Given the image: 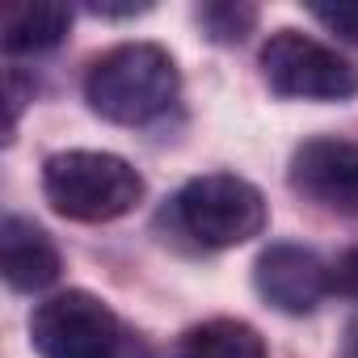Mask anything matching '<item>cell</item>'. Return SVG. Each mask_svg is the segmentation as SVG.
<instances>
[{
	"label": "cell",
	"instance_id": "ba28073f",
	"mask_svg": "<svg viewBox=\"0 0 358 358\" xmlns=\"http://www.w3.org/2000/svg\"><path fill=\"white\" fill-rule=\"evenodd\" d=\"M55 241L26 215H5L0 224V274L13 291H43L59 278Z\"/></svg>",
	"mask_w": 358,
	"mask_h": 358
},
{
	"label": "cell",
	"instance_id": "30bf717a",
	"mask_svg": "<svg viewBox=\"0 0 358 358\" xmlns=\"http://www.w3.org/2000/svg\"><path fill=\"white\" fill-rule=\"evenodd\" d=\"M177 358H266V337L232 316L203 320L177 341Z\"/></svg>",
	"mask_w": 358,
	"mask_h": 358
},
{
	"label": "cell",
	"instance_id": "7a4b0ae2",
	"mask_svg": "<svg viewBox=\"0 0 358 358\" xmlns=\"http://www.w3.org/2000/svg\"><path fill=\"white\" fill-rule=\"evenodd\" d=\"M43 194L55 215L76 220V224H110L135 211L143 199V177L135 173L131 160L114 152H55L43 164Z\"/></svg>",
	"mask_w": 358,
	"mask_h": 358
},
{
	"label": "cell",
	"instance_id": "8992f818",
	"mask_svg": "<svg viewBox=\"0 0 358 358\" xmlns=\"http://www.w3.org/2000/svg\"><path fill=\"white\" fill-rule=\"evenodd\" d=\"M291 190L308 203L358 220V143L354 139H308L291 156Z\"/></svg>",
	"mask_w": 358,
	"mask_h": 358
},
{
	"label": "cell",
	"instance_id": "6da1fadb",
	"mask_svg": "<svg viewBox=\"0 0 358 358\" xmlns=\"http://www.w3.org/2000/svg\"><path fill=\"white\" fill-rule=\"evenodd\" d=\"M177 93H182V72L160 43H118L97 55L85 76V101L93 114L118 127H143L160 118Z\"/></svg>",
	"mask_w": 358,
	"mask_h": 358
},
{
	"label": "cell",
	"instance_id": "9c48e42d",
	"mask_svg": "<svg viewBox=\"0 0 358 358\" xmlns=\"http://www.w3.org/2000/svg\"><path fill=\"white\" fill-rule=\"evenodd\" d=\"M72 9L55 0H17L0 13V43L9 55H38L68 38Z\"/></svg>",
	"mask_w": 358,
	"mask_h": 358
},
{
	"label": "cell",
	"instance_id": "8fae6325",
	"mask_svg": "<svg viewBox=\"0 0 358 358\" xmlns=\"http://www.w3.org/2000/svg\"><path fill=\"white\" fill-rule=\"evenodd\" d=\"M199 26L211 43L220 47H232V43H245L257 26V5H245V0H215V5H203L199 13Z\"/></svg>",
	"mask_w": 358,
	"mask_h": 358
},
{
	"label": "cell",
	"instance_id": "5bb4252c",
	"mask_svg": "<svg viewBox=\"0 0 358 358\" xmlns=\"http://www.w3.org/2000/svg\"><path fill=\"white\" fill-rule=\"evenodd\" d=\"M152 5H89V13H97V17H135V13H148Z\"/></svg>",
	"mask_w": 358,
	"mask_h": 358
},
{
	"label": "cell",
	"instance_id": "5b68a950",
	"mask_svg": "<svg viewBox=\"0 0 358 358\" xmlns=\"http://www.w3.org/2000/svg\"><path fill=\"white\" fill-rule=\"evenodd\" d=\"M262 76L278 97L291 101H345L358 93V68L299 30L270 34L262 47Z\"/></svg>",
	"mask_w": 358,
	"mask_h": 358
},
{
	"label": "cell",
	"instance_id": "9a60e30c",
	"mask_svg": "<svg viewBox=\"0 0 358 358\" xmlns=\"http://www.w3.org/2000/svg\"><path fill=\"white\" fill-rule=\"evenodd\" d=\"M341 358H358V333L345 341V350H341Z\"/></svg>",
	"mask_w": 358,
	"mask_h": 358
},
{
	"label": "cell",
	"instance_id": "3957f363",
	"mask_svg": "<svg viewBox=\"0 0 358 358\" xmlns=\"http://www.w3.org/2000/svg\"><path fill=\"white\" fill-rule=\"evenodd\" d=\"M30 341L43 358H152L148 341L93 291H59L30 316Z\"/></svg>",
	"mask_w": 358,
	"mask_h": 358
},
{
	"label": "cell",
	"instance_id": "52a82bcc",
	"mask_svg": "<svg viewBox=\"0 0 358 358\" xmlns=\"http://www.w3.org/2000/svg\"><path fill=\"white\" fill-rule=\"evenodd\" d=\"M253 282H257L262 299L287 316L316 312L320 299L333 291L329 266L303 245H270L253 266Z\"/></svg>",
	"mask_w": 358,
	"mask_h": 358
},
{
	"label": "cell",
	"instance_id": "4fadbf2b",
	"mask_svg": "<svg viewBox=\"0 0 358 358\" xmlns=\"http://www.w3.org/2000/svg\"><path fill=\"white\" fill-rule=\"evenodd\" d=\"M329 282H333V291H341V295L358 299V245H354V249H345V253L329 266Z\"/></svg>",
	"mask_w": 358,
	"mask_h": 358
},
{
	"label": "cell",
	"instance_id": "7c38bea8",
	"mask_svg": "<svg viewBox=\"0 0 358 358\" xmlns=\"http://www.w3.org/2000/svg\"><path fill=\"white\" fill-rule=\"evenodd\" d=\"M312 17L324 22L333 34L358 43V5H312Z\"/></svg>",
	"mask_w": 358,
	"mask_h": 358
},
{
	"label": "cell",
	"instance_id": "277c9868",
	"mask_svg": "<svg viewBox=\"0 0 358 358\" xmlns=\"http://www.w3.org/2000/svg\"><path fill=\"white\" fill-rule=\"evenodd\" d=\"M173 224L199 249H236L266 232L270 207L262 190L236 173H203L177 190Z\"/></svg>",
	"mask_w": 358,
	"mask_h": 358
}]
</instances>
